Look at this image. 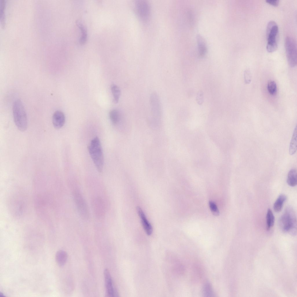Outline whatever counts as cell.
Returning a JSON list of instances; mask_svg holds the SVG:
<instances>
[{"label": "cell", "instance_id": "obj_1", "mask_svg": "<svg viewBox=\"0 0 297 297\" xmlns=\"http://www.w3.org/2000/svg\"><path fill=\"white\" fill-rule=\"evenodd\" d=\"M88 149L97 170L102 172L104 166V158L101 143L98 137H95L91 140Z\"/></svg>", "mask_w": 297, "mask_h": 297}, {"label": "cell", "instance_id": "obj_2", "mask_svg": "<svg viewBox=\"0 0 297 297\" xmlns=\"http://www.w3.org/2000/svg\"><path fill=\"white\" fill-rule=\"evenodd\" d=\"M13 114L15 124L20 131H24L27 127V118L25 108L22 102L19 99L14 103Z\"/></svg>", "mask_w": 297, "mask_h": 297}, {"label": "cell", "instance_id": "obj_3", "mask_svg": "<svg viewBox=\"0 0 297 297\" xmlns=\"http://www.w3.org/2000/svg\"><path fill=\"white\" fill-rule=\"evenodd\" d=\"M296 215L294 210L290 206L287 207L279 220V225L285 232H295L297 227Z\"/></svg>", "mask_w": 297, "mask_h": 297}, {"label": "cell", "instance_id": "obj_4", "mask_svg": "<svg viewBox=\"0 0 297 297\" xmlns=\"http://www.w3.org/2000/svg\"><path fill=\"white\" fill-rule=\"evenodd\" d=\"M278 34V28L276 23L273 21H269L266 29V49L268 52H272L277 49Z\"/></svg>", "mask_w": 297, "mask_h": 297}, {"label": "cell", "instance_id": "obj_5", "mask_svg": "<svg viewBox=\"0 0 297 297\" xmlns=\"http://www.w3.org/2000/svg\"><path fill=\"white\" fill-rule=\"evenodd\" d=\"M285 48L287 59L289 65L292 67L297 64V45L292 37L287 36L285 39Z\"/></svg>", "mask_w": 297, "mask_h": 297}, {"label": "cell", "instance_id": "obj_6", "mask_svg": "<svg viewBox=\"0 0 297 297\" xmlns=\"http://www.w3.org/2000/svg\"><path fill=\"white\" fill-rule=\"evenodd\" d=\"M73 195L74 202L80 216L84 219H88L89 217V211L84 197L78 190L74 191Z\"/></svg>", "mask_w": 297, "mask_h": 297}, {"label": "cell", "instance_id": "obj_7", "mask_svg": "<svg viewBox=\"0 0 297 297\" xmlns=\"http://www.w3.org/2000/svg\"><path fill=\"white\" fill-rule=\"evenodd\" d=\"M150 102L153 119L157 121L160 119L162 109L160 99L157 94L153 93L151 94Z\"/></svg>", "mask_w": 297, "mask_h": 297}, {"label": "cell", "instance_id": "obj_8", "mask_svg": "<svg viewBox=\"0 0 297 297\" xmlns=\"http://www.w3.org/2000/svg\"><path fill=\"white\" fill-rule=\"evenodd\" d=\"M136 12L140 18L143 21H146L150 14V7L148 3L144 0L138 1L135 5Z\"/></svg>", "mask_w": 297, "mask_h": 297}, {"label": "cell", "instance_id": "obj_9", "mask_svg": "<svg viewBox=\"0 0 297 297\" xmlns=\"http://www.w3.org/2000/svg\"><path fill=\"white\" fill-rule=\"evenodd\" d=\"M92 205L95 216L98 218H103L105 214V207L104 202L99 197L94 198L92 200Z\"/></svg>", "mask_w": 297, "mask_h": 297}, {"label": "cell", "instance_id": "obj_10", "mask_svg": "<svg viewBox=\"0 0 297 297\" xmlns=\"http://www.w3.org/2000/svg\"><path fill=\"white\" fill-rule=\"evenodd\" d=\"M105 287L107 296L114 297L117 296L116 290L113 287L112 280L109 270L107 269L104 271Z\"/></svg>", "mask_w": 297, "mask_h": 297}, {"label": "cell", "instance_id": "obj_11", "mask_svg": "<svg viewBox=\"0 0 297 297\" xmlns=\"http://www.w3.org/2000/svg\"><path fill=\"white\" fill-rule=\"evenodd\" d=\"M137 210L146 233L148 236L151 235L153 232V228L151 225L147 220L142 209L140 207H137Z\"/></svg>", "mask_w": 297, "mask_h": 297}, {"label": "cell", "instance_id": "obj_12", "mask_svg": "<svg viewBox=\"0 0 297 297\" xmlns=\"http://www.w3.org/2000/svg\"><path fill=\"white\" fill-rule=\"evenodd\" d=\"M65 122V117L63 112L58 110L55 111L52 117V122L54 127L58 129L61 128Z\"/></svg>", "mask_w": 297, "mask_h": 297}, {"label": "cell", "instance_id": "obj_13", "mask_svg": "<svg viewBox=\"0 0 297 297\" xmlns=\"http://www.w3.org/2000/svg\"><path fill=\"white\" fill-rule=\"evenodd\" d=\"M68 257L67 253L66 251L62 250L59 251L56 254V261L59 266H62L66 262Z\"/></svg>", "mask_w": 297, "mask_h": 297}, {"label": "cell", "instance_id": "obj_14", "mask_svg": "<svg viewBox=\"0 0 297 297\" xmlns=\"http://www.w3.org/2000/svg\"><path fill=\"white\" fill-rule=\"evenodd\" d=\"M287 199V196L283 194H281L278 196L273 205L274 209L276 212H279L281 210Z\"/></svg>", "mask_w": 297, "mask_h": 297}, {"label": "cell", "instance_id": "obj_15", "mask_svg": "<svg viewBox=\"0 0 297 297\" xmlns=\"http://www.w3.org/2000/svg\"><path fill=\"white\" fill-rule=\"evenodd\" d=\"M197 40L199 55L200 57H203L207 51L206 44L203 37L200 35L197 36Z\"/></svg>", "mask_w": 297, "mask_h": 297}, {"label": "cell", "instance_id": "obj_16", "mask_svg": "<svg viewBox=\"0 0 297 297\" xmlns=\"http://www.w3.org/2000/svg\"><path fill=\"white\" fill-rule=\"evenodd\" d=\"M287 184L291 186H294L297 184V172L295 169H292L289 172L287 177Z\"/></svg>", "mask_w": 297, "mask_h": 297}, {"label": "cell", "instance_id": "obj_17", "mask_svg": "<svg viewBox=\"0 0 297 297\" xmlns=\"http://www.w3.org/2000/svg\"><path fill=\"white\" fill-rule=\"evenodd\" d=\"M297 150V129L296 126L294 129L289 146V152L290 155H293Z\"/></svg>", "mask_w": 297, "mask_h": 297}, {"label": "cell", "instance_id": "obj_18", "mask_svg": "<svg viewBox=\"0 0 297 297\" xmlns=\"http://www.w3.org/2000/svg\"><path fill=\"white\" fill-rule=\"evenodd\" d=\"M275 218L272 211L268 209L266 215V226L267 229L269 230L274 224Z\"/></svg>", "mask_w": 297, "mask_h": 297}, {"label": "cell", "instance_id": "obj_19", "mask_svg": "<svg viewBox=\"0 0 297 297\" xmlns=\"http://www.w3.org/2000/svg\"><path fill=\"white\" fill-rule=\"evenodd\" d=\"M111 91L113 97V101L114 103H117L121 95V90L119 87L116 85L112 84L111 86Z\"/></svg>", "mask_w": 297, "mask_h": 297}, {"label": "cell", "instance_id": "obj_20", "mask_svg": "<svg viewBox=\"0 0 297 297\" xmlns=\"http://www.w3.org/2000/svg\"><path fill=\"white\" fill-rule=\"evenodd\" d=\"M110 119L114 125L117 124L119 122L120 118V114L119 111L116 109H113L109 113Z\"/></svg>", "mask_w": 297, "mask_h": 297}, {"label": "cell", "instance_id": "obj_21", "mask_svg": "<svg viewBox=\"0 0 297 297\" xmlns=\"http://www.w3.org/2000/svg\"><path fill=\"white\" fill-rule=\"evenodd\" d=\"M77 23L81 32V36L79 39L80 43L81 44H84L86 42L87 39L86 30L84 25L80 22L78 21Z\"/></svg>", "mask_w": 297, "mask_h": 297}, {"label": "cell", "instance_id": "obj_22", "mask_svg": "<svg viewBox=\"0 0 297 297\" xmlns=\"http://www.w3.org/2000/svg\"><path fill=\"white\" fill-rule=\"evenodd\" d=\"M203 294L205 297L214 296V293L212 287L209 283L207 282L204 285L203 288Z\"/></svg>", "mask_w": 297, "mask_h": 297}, {"label": "cell", "instance_id": "obj_23", "mask_svg": "<svg viewBox=\"0 0 297 297\" xmlns=\"http://www.w3.org/2000/svg\"><path fill=\"white\" fill-rule=\"evenodd\" d=\"M267 88L268 91L270 95H274L276 94L277 90V86L274 81H269L267 83Z\"/></svg>", "mask_w": 297, "mask_h": 297}, {"label": "cell", "instance_id": "obj_24", "mask_svg": "<svg viewBox=\"0 0 297 297\" xmlns=\"http://www.w3.org/2000/svg\"><path fill=\"white\" fill-rule=\"evenodd\" d=\"M210 209L212 214L215 216L219 215V211L215 203L212 201H209V202Z\"/></svg>", "mask_w": 297, "mask_h": 297}, {"label": "cell", "instance_id": "obj_25", "mask_svg": "<svg viewBox=\"0 0 297 297\" xmlns=\"http://www.w3.org/2000/svg\"><path fill=\"white\" fill-rule=\"evenodd\" d=\"M245 80L246 83H249L251 80V74L249 71L246 70L244 73Z\"/></svg>", "mask_w": 297, "mask_h": 297}, {"label": "cell", "instance_id": "obj_26", "mask_svg": "<svg viewBox=\"0 0 297 297\" xmlns=\"http://www.w3.org/2000/svg\"><path fill=\"white\" fill-rule=\"evenodd\" d=\"M266 2L272 6H277L279 4V0H266Z\"/></svg>", "mask_w": 297, "mask_h": 297}]
</instances>
